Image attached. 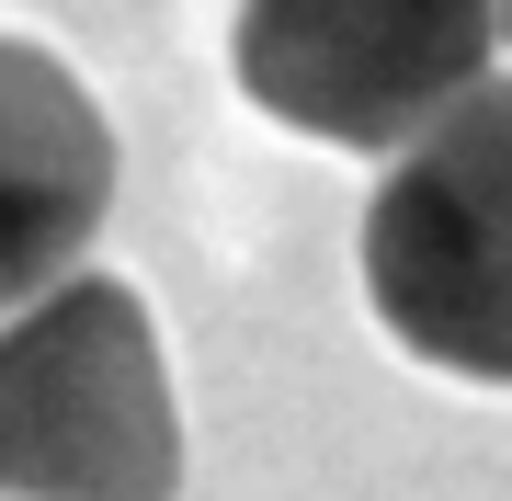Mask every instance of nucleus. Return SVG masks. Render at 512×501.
I'll list each match as a JSON object with an SVG mask.
<instances>
[{
  "label": "nucleus",
  "instance_id": "3",
  "mask_svg": "<svg viewBox=\"0 0 512 501\" xmlns=\"http://www.w3.org/2000/svg\"><path fill=\"white\" fill-rule=\"evenodd\" d=\"M490 0H239L228 69L262 114L330 149H410L490 80Z\"/></svg>",
  "mask_w": 512,
  "mask_h": 501
},
{
  "label": "nucleus",
  "instance_id": "1",
  "mask_svg": "<svg viewBox=\"0 0 512 501\" xmlns=\"http://www.w3.org/2000/svg\"><path fill=\"white\" fill-rule=\"evenodd\" d=\"M183 410L148 297L69 274L0 319V501H171Z\"/></svg>",
  "mask_w": 512,
  "mask_h": 501
},
{
  "label": "nucleus",
  "instance_id": "2",
  "mask_svg": "<svg viewBox=\"0 0 512 501\" xmlns=\"http://www.w3.org/2000/svg\"><path fill=\"white\" fill-rule=\"evenodd\" d=\"M365 297L399 353L512 388V80H478L387 160L365 205Z\"/></svg>",
  "mask_w": 512,
  "mask_h": 501
},
{
  "label": "nucleus",
  "instance_id": "4",
  "mask_svg": "<svg viewBox=\"0 0 512 501\" xmlns=\"http://www.w3.org/2000/svg\"><path fill=\"white\" fill-rule=\"evenodd\" d=\"M114 205V126L69 57L0 35V319L80 274Z\"/></svg>",
  "mask_w": 512,
  "mask_h": 501
},
{
  "label": "nucleus",
  "instance_id": "5",
  "mask_svg": "<svg viewBox=\"0 0 512 501\" xmlns=\"http://www.w3.org/2000/svg\"><path fill=\"white\" fill-rule=\"evenodd\" d=\"M490 12H501V35H512V0H490Z\"/></svg>",
  "mask_w": 512,
  "mask_h": 501
}]
</instances>
